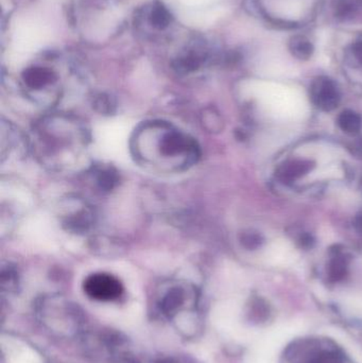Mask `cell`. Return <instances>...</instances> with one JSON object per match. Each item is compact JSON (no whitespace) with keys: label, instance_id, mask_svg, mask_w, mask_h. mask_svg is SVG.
<instances>
[{"label":"cell","instance_id":"2","mask_svg":"<svg viewBox=\"0 0 362 363\" xmlns=\"http://www.w3.org/2000/svg\"><path fill=\"white\" fill-rule=\"evenodd\" d=\"M128 146L138 166L161 175L188 171L201 156L200 146L190 134L169 121L159 119L138 124Z\"/></svg>","mask_w":362,"mask_h":363},{"label":"cell","instance_id":"1","mask_svg":"<svg viewBox=\"0 0 362 363\" xmlns=\"http://www.w3.org/2000/svg\"><path fill=\"white\" fill-rule=\"evenodd\" d=\"M27 144L36 162L52 173L70 175L91 166V131L73 115L52 113L38 119Z\"/></svg>","mask_w":362,"mask_h":363},{"label":"cell","instance_id":"6","mask_svg":"<svg viewBox=\"0 0 362 363\" xmlns=\"http://www.w3.org/2000/svg\"><path fill=\"white\" fill-rule=\"evenodd\" d=\"M60 219L66 230L84 234L93 228L96 217L91 205L80 198H67L60 205Z\"/></svg>","mask_w":362,"mask_h":363},{"label":"cell","instance_id":"7","mask_svg":"<svg viewBox=\"0 0 362 363\" xmlns=\"http://www.w3.org/2000/svg\"><path fill=\"white\" fill-rule=\"evenodd\" d=\"M83 290L91 300L113 302L122 298L124 288L120 278L115 275L97 272L89 275L85 278Z\"/></svg>","mask_w":362,"mask_h":363},{"label":"cell","instance_id":"9","mask_svg":"<svg viewBox=\"0 0 362 363\" xmlns=\"http://www.w3.org/2000/svg\"><path fill=\"white\" fill-rule=\"evenodd\" d=\"M315 164L306 160H292L286 162L278 168V177L280 181L292 182L307 175L313 169Z\"/></svg>","mask_w":362,"mask_h":363},{"label":"cell","instance_id":"16","mask_svg":"<svg viewBox=\"0 0 362 363\" xmlns=\"http://www.w3.org/2000/svg\"><path fill=\"white\" fill-rule=\"evenodd\" d=\"M241 242H242L245 248L254 250L256 248L260 247V245L262 243V238L260 234L254 233V232H249V233L243 235Z\"/></svg>","mask_w":362,"mask_h":363},{"label":"cell","instance_id":"8","mask_svg":"<svg viewBox=\"0 0 362 363\" xmlns=\"http://www.w3.org/2000/svg\"><path fill=\"white\" fill-rule=\"evenodd\" d=\"M310 98L320 110L330 112L340 103V91L332 79L319 77L311 83Z\"/></svg>","mask_w":362,"mask_h":363},{"label":"cell","instance_id":"18","mask_svg":"<svg viewBox=\"0 0 362 363\" xmlns=\"http://www.w3.org/2000/svg\"><path fill=\"white\" fill-rule=\"evenodd\" d=\"M151 363H185L180 358L175 356H161L155 359Z\"/></svg>","mask_w":362,"mask_h":363},{"label":"cell","instance_id":"4","mask_svg":"<svg viewBox=\"0 0 362 363\" xmlns=\"http://www.w3.org/2000/svg\"><path fill=\"white\" fill-rule=\"evenodd\" d=\"M36 312L47 329L58 335H78L84 325V316L82 310L61 296L41 298L36 305Z\"/></svg>","mask_w":362,"mask_h":363},{"label":"cell","instance_id":"13","mask_svg":"<svg viewBox=\"0 0 362 363\" xmlns=\"http://www.w3.org/2000/svg\"><path fill=\"white\" fill-rule=\"evenodd\" d=\"M346 273V261L343 256L336 255L328 265V276L332 280H340Z\"/></svg>","mask_w":362,"mask_h":363},{"label":"cell","instance_id":"5","mask_svg":"<svg viewBox=\"0 0 362 363\" xmlns=\"http://www.w3.org/2000/svg\"><path fill=\"white\" fill-rule=\"evenodd\" d=\"M52 27L38 16L21 17L13 29L12 42L19 52H34L42 50L52 40Z\"/></svg>","mask_w":362,"mask_h":363},{"label":"cell","instance_id":"14","mask_svg":"<svg viewBox=\"0 0 362 363\" xmlns=\"http://www.w3.org/2000/svg\"><path fill=\"white\" fill-rule=\"evenodd\" d=\"M1 287H3V292H15V289H16V271L9 265L7 268H3V271H1Z\"/></svg>","mask_w":362,"mask_h":363},{"label":"cell","instance_id":"11","mask_svg":"<svg viewBox=\"0 0 362 363\" xmlns=\"http://www.w3.org/2000/svg\"><path fill=\"white\" fill-rule=\"evenodd\" d=\"M338 124L348 134H356L361 129V117L354 111L346 110L339 116Z\"/></svg>","mask_w":362,"mask_h":363},{"label":"cell","instance_id":"3","mask_svg":"<svg viewBox=\"0 0 362 363\" xmlns=\"http://www.w3.org/2000/svg\"><path fill=\"white\" fill-rule=\"evenodd\" d=\"M199 305L200 292L187 280H165L153 294V309L166 321L178 322L182 318L196 316Z\"/></svg>","mask_w":362,"mask_h":363},{"label":"cell","instance_id":"10","mask_svg":"<svg viewBox=\"0 0 362 363\" xmlns=\"http://www.w3.org/2000/svg\"><path fill=\"white\" fill-rule=\"evenodd\" d=\"M289 50L295 58L299 60H308L313 56L315 48L308 38L302 35H297L290 40Z\"/></svg>","mask_w":362,"mask_h":363},{"label":"cell","instance_id":"12","mask_svg":"<svg viewBox=\"0 0 362 363\" xmlns=\"http://www.w3.org/2000/svg\"><path fill=\"white\" fill-rule=\"evenodd\" d=\"M305 363H342V356L334 349H322L315 352Z\"/></svg>","mask_w":362,"mask_h":363},{"label":"cell","instance_id":"17","mask_svg":"<svg viewBox=\"0 0 362 363\" xmlns=\"http://www.w3.org/2000/svg\"><path fill=\"white\" fill-rule=\"evenodd\" d=\"M352 52H353L356 60H357L362 65V38H358V40H356L355 43L352 45Z\"/></svg>","mask_w":362,"mask_h":363},{"label":"cell","instance_id":"15","mask_svg":"<svg viewBox=\"0 0 362 363\" xmlns=\"http://www.w3.org/2000/svg\"><path fill=\"white\" fill-rule=\"evenodd\" d=\"M98 175H97V181L100 183L101 187L105 189L112 188L115 182H116V177L115 173L111 170L110 168H105L102 170L97 171Z\"/></svg>","mask_w":362,"mask_h":363}]
</instances>
